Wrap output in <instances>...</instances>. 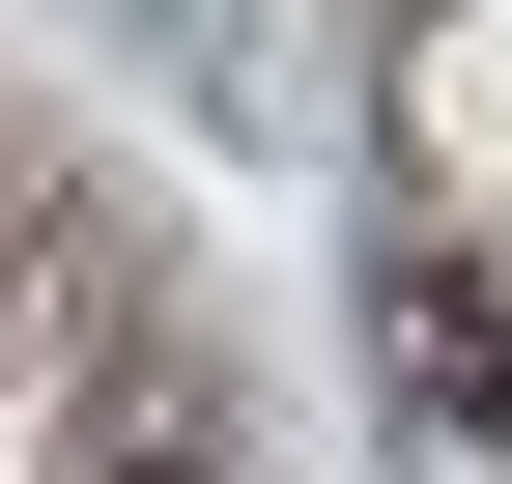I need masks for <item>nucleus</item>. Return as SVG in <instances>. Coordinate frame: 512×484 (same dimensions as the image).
<instances>
[{"mask_svg":"<svg viewBox=\"0 0 512 484\" xmlns=\"http://www.w3.org/2000/svg\"><path fill=\"white\" fill-rule=\"evenodd\" d=\"M57 484H228V456L200 428H114V456H57Z\"/></svg>","mask_w":512,"mask_h":484,"instance_id":"1","label":"nucleus"}]
</instances>
